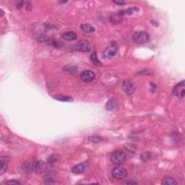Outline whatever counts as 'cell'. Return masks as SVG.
<instances>
[{
  "instance_id": "1",
  "label": "cell",
  "mask_w": 185,
  "mask_h": 185,
  "mask_svg": "<svg viewBox=\"0 0 185 185\" xmlns=\"http://www.w3.org/2000/svg\"><path fill=\"white\" fill-rule=\"evenodd\" d=\"M126 158V153L124 151L117 150L113 152L111 155V161L116 165H120L124 163Z\"/></svg>"
},
{
  "instance_id": "2",
  "label": "cell",
  "mask_w": 185,
  "mask_h": 185,
  "mask_svg": "<svg viewBox=\"0 0 185 185\" xmlns=\"http://www.w3.org/2000/svg\"><path fill=\"white\" fill-rule=\"evenodd\" d=\"M150 36L148 33L144 31H137L133 34V40L135 44H144L149 41Z\"/></svg>"
},
{
  "instance_id": "3",
  "label": "cell",
  "mask_w": 185,
  "mask_h": 185,
  "mask_svg": "<svg viewBox=\"0 0 185 185\" xmlns=\"http://www.w3.org/2000/svg\"><path fill=\"white\" fill-rule=\"evenodd\" d=\"M119 49V45L115 41H112L107 46L104 52V57L106 59H112L115 56Z\"/></svg>"
},
{
  "instance_id": "4",
  "label": "cell",
  "mask_w": 185,
  "mask_h": 185,
  "mask_svg": "<svg viewBox=\"0 0 185 185\" xmlns=\"http://www.w3.org/2000/svg\"><path fill=\"white\" fill-rule=\"evenodd\" d=\"M112 174L114 179L121 180V179L126 178V176H127V172L124 168L122 167V166H117L113 169Z\"/></svg>"
},
{
  "instance_id": "5",
  "label": "cell",
  "mask_w": 185,
  "mask_h": 185,
  "mask_svg": "<svg viewBox=\"0 0 185 185\" xmlns=\"http://www.w3.org/2000/svg\"><path fill=\"white\" fill-rule=\"evenodd\" d=\"M185 83L184 80H182L179 83H178L174 87L173 90V94L176 96V97L179 98H183L185 95Z\"/></svg>"
},
{
  "instance_id": "6",
  "label": "cell",
  "mask_w": 185,
  "mask_h": 185,
  "mask_svg": "<svg viewBox=\"0 0 185 185\" xmlns=\"http://www.w3.org/2000/svg\"><path fill=\"white\" fill-rule=\"evenodd\" d=\"M96 75L93 71L85 70L80 74V78L85 83H89L95 79Z\"/></svg>"
},
{
  "instance_id": "7",
  "label": "cell",
  "mask_w": 185,
  "mask_h": 185,
  "mask_svg": "<svg viewBox=\"0 0 185 185\" xmlns=\"http://www.w3.org/2000/svg\"><path fill=\"white\" fill-rule=\"evenodd\" d=\"M89 162L88 161H85L84 162L81 163H79L77 165H76L75 166H74L72 169V172H73L74 174H83L85 171L87 169V168L88 167Z\"/></svg>"
},
{
  "instance_id": "8",
  "label": "cell",
  "mask_w": 185,
  "mask_h": 185,
  "mask_svg": "<svg viewBox=\"0 0 185 185\" xmlns=\"http://www.w3.org/2000/svg\"><path fill=\"white\" fill-rule=\"evenodd\" d=\"M74 48L77 51H82V52H87V51H89L90 49V46L89 43L87 42V41L85 40H82V41H79Z\"/></svg>"
},
{
  "instance_id": "9",
  "label": "cell",
  "mask_w": 185,
  "mask_h": 185,
  "mask_svg": "<svg viewBox=\"0 0 185 185\" xmlns=\"http://www.w3.org/2000/svg\"><path fill=\"white\" fill-rule=\"evenodd\" d=\"M122 88L126 92V94H129V95H131V94H133L134 93V85L129 80H126L123 81V83H122Z\"/></svg>"
},
{
  "instance_id": "10",
  "label": "cell",
  "mask_w": 185,
  "mask_h": 185,
  "mask_svg": "<svg viewBox=\"0 0 185 185\" xmlns=\"http://www.w3.org/2000/svg\"><path fill=\"white\" fill-rule=\"evenodd\" d=\"M32 169L36 173H42L45 170V164L41 161H34L32 164Z\"/></svg>"
},
{
  "instance_id": "11",
  "label": "cell",
  "mask_w": 185,
  "mask_h": 185,
  "mask_svg": "<svg viewBox=\"0 0 185 185\" xmlns=\"http://www.w3.org/2000/svg\"><path fill=\"white\" fill-rule=\"evenodd\" d=\"M38 42L41 43H45V44H48L50 46H57V44L56 41L54 40L51 39V38L48 37V36H45V35H41L40 36H38V38H37Z\"/></svg>"
},
{
  "instance_id": "12",
  "label": "cell",
  "mask_w": 185,
  "mask_h": 185,
  "mask_svg": "<svg viewBox=\"0 0 185 185\" xmlns=\"http://www.w3.org/2000/svg\"><path fill=\"white\" fill-rule=\"evenodd\" d=\"M62 38L66 41H74L77 38V34L73 31H67L62 35Z\"/></svg>"
},
{
  "instance_id": "13",
  "label": "cell",
  "mask_w": 185,
  "mask_h": 185,
  "mask_svg": "<svg viewBox=\"0 0 185 185\" xmlns=\"http://www.w3.org/2000/svg\"><path fill=\"white\" fill-rule=\"evenodd\" d=\"M80 28L85 33H93L95 32V28L90 24H83Z\"/></svg>"
},
{
  "instance_id": "14",
  "label": "cell",
  "mask_w": 185,
  "mask_h": 185,
  "mask_svg": "<svg viewBox=\"0 0 185 185\" xmlns=\"http://www.w3.org/2000/svg\"><path fill=\"white\" fill-rule=\"evenodd\" d=\"M162 184L164 185H174L177 184V182L175 180L174 178L170 177V176H167V177L163 178V179L161 182Z\"/></svg>"
},
{
  "instance_id": "15",
  "label": "cell",
  "mask_w": 185,
  "mask_h": 185,
  "mask_svg": "<svg viewBox=\"0 0 185 185\" xmlns=\"http://www.w3.org/2000/svg\"><path fill=\"white\" fill-rule=\"evenodd\" d=\"M122 16H121L117 12L116 13L112 14V15L110 18H111V20H112V23H114V24H118V23H120L122 21Z\"/></svg>"
},
{
  "instance_id": "16",
  "label": "cell",
  "mask_w": 185,
  "mask_h": 185,
  "mask_svg": "<svg viewBox=\"0 0 185 185\" xmlns=\"http://www.w3.org/2000/svg\"><path fill=\"white\" fill-rule=\"evenodd\" d=\"M90 61L93 63V65H96V66H101L102 65V63L100 62L99 59L97 57L96 53L95 51L92 53L91 55H90Z\"/></svg>"
},
{
  "instance_id": "17",
  "label": "cell",
  "mask_w": 185,
  "mask_h": 185,
  "mask_svg": "<svg viewBox=\"0 0 185 185\" xmlns=\"http://www.w3.org/2000/svg\"><path fill=\"white\" fill-rule=\"evenodd\" d=\"M54 99L58 100L60 101H65V102H69V101H72V98L69 96H65L62 95H56L54 96Z\"/></svg>"
},
{
  "instance_id": "18",
  "label": "cell",
  "mask_w": 185,
  "mask_h": 185,
  "mask_svg": "<svg viewBox=\"0 0 185 185\" xmlns=\"http://www.w3.org/2000/svg\"><path fill=\"white\" fill-rule=\"evenodd\" d=\"M7 169V162L6 161L2 158L1 159V165H0V174H4L5 172Z\"/></svg>"
},
{
  "instance_id": "19",
  "label": "cell",
  "mask_w": 185,
  "mask_h": 185,
  "mask_svg": "<svg viewBox=\"0 0 185 185\" xmlns=\"http://www.w3.org/2000/svg\"><path fill=\"white\" fill-rule=\"evenodd\" d=\"M59 155L57 154H52L48 158V163L49 164H54L59 161Z\"/></svg>"
},
{
  "instance_id": "20",
  "label": "cell",
  "mask_w": 185,
  "mask_h": 185,
  "mask_svg": "<svg viewBox=\"0 0 185 185\" xmlns=\"http://www.w3.org/2000/svg\"><path fill=\"white\" fill-rule=\"evenodd\" d=\"M116 102H115L114 100H110V101H108V102H107L106 108L108 110H112L116 107Z\"/></svg>"
},
{
  "instance_id": "21",
  "label": "cell",
  "mask_w": 185,
  "mask_h": 185,
  "mask_svg": "<svg viewBox=\"0 0 185 185\" xmlns=\"http://www.w3.org/2000/svg\"><path fill=\"white\" fill-rule=\"evenodd\" d=\"M89 140L91 142H93V143H100L101 141H102V138H101V137H99V136L94 135V136H91V137H89Z\"/></svg>"
},
{
  "instance_id": "22",
  "label": "cell",
  "mask_w": 185,
  "mask_h": 185,
  "mask_svg": "<svg viewBox=\"0 0 185 185\" xmlns=\"http://www.w3.org/2000/svg\"><path fill=\"white\" fill-rule=\"evenodd\" d=\"M151 153H143L141 155V160L143 161H144V162H146V161H148L151 158Z\"/></svg>"
},
{
  "instance_id": "23",
  "label": "cell",
  "mask_w": 185,
  "mask_h": 185,
  "mask_svg": "<svg viewBox=\"0 0 185 185\" xmlns=\"http://www.w3.org/2000/svg\"><path fill=\"white\" fill-rule=\"evenodd\" d=\"M45 182L47 184H51L54 183V181H53V179L51 177V176H46L45 177Z\"/></svg>"
},
{
  "instance_id": "24",
  "label": "cell",
  "mask_w": 185,
  "mask_h": 185,
  "mask_svg": "<svg viewBox=\"0 0 185 185\" xmlns=\"http://www.w3.org/2000/svg\"><path fill=\"white\" fill-rule=\"evenodd\" d=\"M6 184H20V182H18V181L16 180H11V181H8V182H6Z\"/></svg>"
},
{
  "instance_id": "25",
  "label": "cell",
  "mask_w": 185,
  "mask_h": 185,
  "mask_svg": "<svg viewBox=\"0 0 185 185\" xmlns=\"http://www.w3.org/2000/svg\"><path fill=\"white\" fill-rule=\"evenodd\" d=\"M23 5H24V2H22V1L17 2V9H21V8L23 7Z\"/></svg>"
},
{
  "instance_id": "26",
  "label": "cell",
  "mask_w": 185,
  "mask_h": 185,
  "mask_svg": "<svg viewBox=\"0 0 185 185\" xmlns=\"http://www.w3.org/2000/svg\"><path fill=\"white\" fill-rule=\"evenodd\" d=\"M112 2H113L114 4H116V5H123L125 4V2H124V1H114V0H113Z\"/></svg>"
},
{
  "instance_id": "27",
  "label": "cell",
  "mask_w": 185,
  "mask_h": 185,
  "mask_svg": "<svg viewBox=\"0 0 185 185\" xmlns=\"http://www.w3.org/2000/svg\"><path fill=\"white\" fill-rule=\"evenodd\" d=\"M126 184H137V182H126Z\"/></svg>"
}]
</instances>
